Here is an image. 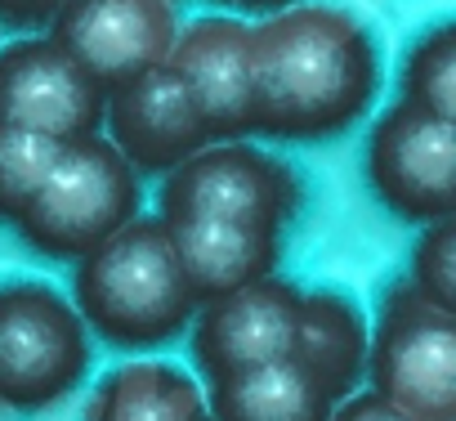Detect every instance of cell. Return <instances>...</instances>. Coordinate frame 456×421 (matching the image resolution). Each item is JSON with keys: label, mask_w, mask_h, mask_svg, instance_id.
<instances>
[{"label": "cell", "mask_w": 456, "mask_h": 421, "mask_svg": "<svg viewBox=\"0 0 456 421\" xmlns=\"http://www.w3.org/2000/svg\"><path fill=\"white\" fill-rule=\"evenodd\" d=\"M380 95L371 28L331 0H300L251 23V135L327 144Z\"/></svg>", "instance_id": "cell-1"}, {"label": "cell", "mask_w": 456, "mask_h": 421, "mask_svg": "<svg viewBox=\"0 0 456 421\" xmlns=\"http://www.w3.org/2000/svg\"><path fill=\"white\" fill-rule=\"evenodd\" d=\"M99 341L117 350H161L188 332L197 296L179 269L161 216H134L77 260L68 296Z\"/></svg>", "instance_id": "cell-2"}, {"label": "cell", "mask_w": 456, "mask_h": 421, "mask_svg": "<svg viewBox=\"0 0 456 421\" xmlns=\"http://www.w3.org/2000/svg\"><path fill=\"white\" fill-rule=\"evenodd\" d=\"M139 210H143V179L103 139V130H94L59 144L50 175L41 179L37 197L23 206L14 229L32 252L50 260H81L103 238L126 229Z\"/></svg>", "instance_id": "cell-3"}, {"label": "cell", "mask_w": 456, "mask_h": 421, "mask_svg": "<svg viewBox=\"0 0 456 421\" xmlns=\"http://www.w3.org/2000/svg\"><path fill=\"white\" fill-rule=\"evenodd\" d=\"M161 220H219L278 234L300 216L305 184L291 161L247 139H210L161 175Z\"/></svg>", "instance_id": "cell-4"}, {"label": "cell", "mask_w": 456, "mask_h": 421, "mask_svg": "<svg viewBox=\"0 0 456 421\" xmlns=\"http://www.w3.org/2000/svg\"><path fill=\"white\" fill-rule=\"evenodd\" d=\"M90 367V332L50 278H0V403L41 412L68 399Z\"/></svg>", "instance_id": "cell-5"}, {"label": "cell", "mask_w": 456, "mask_h": 421, "mask_svg": "<svg viewBox=\"0 0 456 421\" xmlns=\"http://www.w3.org/2000/svg\"><path fill=\"white\" fill-rule=\"evenodd\" d=\"M362 376L411 421H456V314L425 301L407 278L394 283L367 336Z\"/></svg>", "instance_id": "cell-6"}, {"label": "cell", "mask_w": 456, "mask_h": 421, "mask_svg": "<svg viewBox=\"0 0 456 421\" xmlns=\"http://www.w3.org/2000/svg\"><path fill=\"white\" fill-rule=\"evenodd\" d=\"M367 184L385 210L411 225L452 220L456 206V121L416 103H389L367 135Z\"/></svg>", "instance_id": "cell-7"}, {"label": "cell", "mask_w": 456, "mask_h": 421, "mask_svg": "<svg viewBox=\"0 0 456 421\" xmlns=\"http://www.w3.org/2000/svg\"><path fill=\"white\" fill-rule=\"evenodd\" d=\"M179 32L170 0H63L45 37L103 90L161 68Z\"/></svg>", "instance_id": "cell-8"}, {"label": "cell", "mask_w": 456, "mask_h": 421, "mask_svg": "<svg viewBox=\"0 0 456 421\" xmlns=\"http://www.w3.org/2000/svg\"><path fill=\"white\" fill-rule=\"evenodd\" d=\"M300 283L269 274L238 292L201 301L188 332H192V363L206 385L238 376L247 367L273 363L291 354L296 318H300Z\"/></svg>", "instance_id": "cell-9"}, {"label": "cell", "mask_w": 456, "mask_h": 421, "mask_svg": "<svg viewBox=\"0 0 456 421\" xmlns=\"http://www.w3.org/2000/svg\"><path fill=\"white\" fill-rule=\"evenodd\" d=\"M108 90L90 81L50 37H14L0 45V126L50 139L103 130Z\"/></svg>", "instance_id": "cell-10"}, {"label": "cell", "mask_w": 456, "mask_h": 421, "mask_svg": "<svg viewBox=\"0 0 456 421\" xmlns=\"http://www.w3.org/2000/svg\"><path fill=\"white\" fill-rule=\"evenodd\" d=\"M166 68L188 90L210 139H251V23L206 14L175 32Z\"/></svg>", "instance_id": "cell-11"}, {"label": "cell", "mask_w": 456, "mask_h": 421, "mask_svg": "<svg viewBox=\"0 0 456 421\" xmlns=\"http://www.w3.org/2000/svg\"><path fill=\"white\" fill-rule=\"evenodd\" d=\"M103 126H108L103 139L130 161L139 179L170 175L179 161H188L197 148L210 144V130L201 126L188 90L166 63L108 90Z\"/></svg>", "instance_id": "cell-12"}, {"label": "cell", "mask_w": 456, "mask_h": 421, "mask_svg": "<svg viewBox=\"0 0 456 421\" xmlns=\"http://www.w3.org/2000/svg\"><path fill=\"white\" fill-rule=\"evenodd\" d=\"M161 225L175 243L179 269L197 305L278 274L282 252H287L278 234L242 229V225H219V220H161Z\"/></svg>", "instance_id": "cell-13"}, {"label": "cell", "mask_w": 456, "mask_h": 421, "mask_svg": "<svg viewBox=\"0 0 456 421\" xmlns=\"http://www.w3.org/2000/svg\"><path fill=\"white\" fill-rule=\"evenodd\" d=\"M367 336H371V327L354 296H345L336 287L300 292L291 359L305 363L336 403L349 399L367 372Z\"/></svg>", "instance_id": "cell-14"}, {"label": "cell", "mask_w": 456, "mask_h": 421, "mask_svg": "<svg viewBox=\"0 0 456 421\" xmlns=\"http://www.w3.org/2000/svg\"><path fill=\"white\" fill-rule=\"evenodd\" d=\"M331 408L336 399L291 354L215 381L206 399L215 421H327Z\"/></svg>", "instance_id": "cell-15"}, {"label": "cell", "mask_w": 456, "mask_h": 421, "mask_svg": "<svg viewBox=\"0 0 456 421\" xmlns=\"http://www.w3.org/2000/svg\"><path fill=\"white\" fill-rule=\"evenodd\" d=\"M206 394L179 363L130 359L99 376L86 421H197Z\"/></svg>", "instance_id": "cell-16"}, {"label": "cell", "mask_w": 456, "mask_h": 421, "mask_svg": "<svg viewBox=\"0 0 456 421\" xmlns=\"http://www.w3.org/2000/svg\"><path fill=\"white\" fill-rule=\"evenodd\" d=\"M398 90L403 103H416L434 117L456 121V32L452 23H434L425 28L398 72Z\"/></svg>", "instance_id": "cell-17"}, {"label": "cell", "mask_w": 456, "mask_h": 421, "mask_svg": "<svg viewBox=\"0 0 456 421\" xmlns=\"http://www.w3.org/2000/svg\"><path fill=\"white\" fill-rule=\"evenodd\" d=\"M59 144L63 139L0 126V220H5V225H14L23 216V206L37 197L41 179L54 166Z\"/></svg>", "instance_id": "cell-18"}, {"label": "cell", "mask_w": 456, "mask_h": 421, "mask_svg": "<svg viewBox=\"0 0 456 421\" xmlns=\"http://www.w3.org/2000/svg\"><path fill=\"white\" fill-rule=\"evenodd\" d=\"M407 283L434 301L438 310L456 314V225L452 220H434L420 225V238L411 247V274Z\"/></svg>", "instance_id": "cell-19"}, {"label": "cell", "mask_w": 456, "mask_h": 421, "mask_svg": "<svg viewBox=\"0 0 456 421\" xmlns=\"http://www.w3.org/2000/svg\"><path fill=\"white\" fill-rule=\"evenodd\" d=\"M63 0H0V32H19V37H37L54 23Z\"/></svg>", "instance_id": "cell-20"}, {"label": "cell", "mask_w": 456, "mask_h": 421, "mask_svg": "<svg viewBox=\"0 0 456 421\" xmlns=\"http://www.w3.org/2000/svg\"><path fill=\"white\" fill-rule=\"evenodd\" d=\"M327 421H411L407 412H398L394 403H385L376 390H354L349 399H340L331 408Z\"/></svg>", "instance_id": "cell-21"}, {"label": "cell", "mask_w": 456, "mask_h": 421, "mask_svg": "<svg viewBox=\"0 0 456 421\" xmlns=\"http://www.w3.org/2000/svg\"><path fill=\"white\" fill-rule=\"evenodd\" d=\"M210 5H219L224 14H278L287 5H300V0H210Z\"/></svg>", "instance_id": "cell-22"}, {"label": "cell", "mask_w": 456, "mask_h": 421, "mask_svg": "<svg viewBox=\"0 0 456 421\" xmlns=\"http://www.w3.org/2000/svg\"><path fill=\"white\" fill-rule=\"evenodd\" d=\"M197 421H215V417H210V412H201V417H197Z\"/></svg>", "instance_id": "cell-23"}, {"label": "cell", "mask_w": 456, "mask_h": 421, "mask_svg": "<svg viewBox=\"0 0 456 421\" xmlns=\"http://www.w3.org/2000/svg\"><path fill=\"white\" fill-rule=\"evenodd\" d=\"M170 5H179V0H170Z\"/></svg>", "instance_id": "cell-24"}]
</instances>
